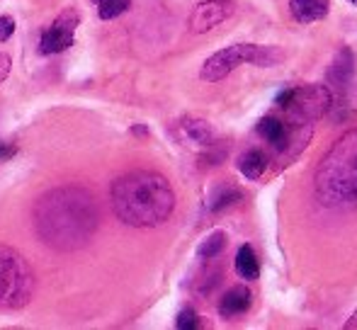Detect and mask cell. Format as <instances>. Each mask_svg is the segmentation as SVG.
<instances>
[{
	"instance_id": "cell-18",
	"label": "cell",
	"mask_w": 357,
	"mask_h": 330,
	"mask_svg": "<svg viewBox=\"0 0 357 330\" xmlns=\"http://www.w3.org/2000/svg\"><path fill=\"white\" fill-rule=\"evenodd\" d=\"M13 34H15V19L10 15H3L0 17V42H8Z\"/></svg>"
},
{
	"instance_id": "cell-19",
	"label": "cell",
	"mask_w": 357,
	"mask_h": 330,
	"mask_svg": "<svg viewBox=\"0 0 357 330\" xmlns=\"http://www.w3.org/2000/svg\"><path fill=\"white\" fill-rule=\"evenodd\" d=\"M294 95H296V88H287V90H282V93H278L275 102H278L280 107H289V104L294 102Z\"/></svg>"
},
{
	"instance_id": "cell-8",
	"label": "cell",
	"mask_w": 357,
	"mask_h": 330,
	"mask_svg": "<svg viewBox=\"0 0 357 330\" xmlns=\"http://www.w3.org/2000/svg\"><path fill=\"white\" fill-rule=\"evenodd\" d=\"M175 139L190 148H212L216 141L214 127L202 117H183L175 122Z\"/></svg>"
},
{
	"instance_id": "cell-1",
	"label": "cell",
	"mask_w": 357,
	"mask_h": 330,
	"mask_svg": "<svg viewBox=\"0 0 357 330\" xmlns=\"http://www.w3.org/2000/svg\"><path fill=\"white\" fill-rule=\"evenodd\" d=\"M34 231L49 248L73 253L90 243L100 226V207L90 189L63 184L44 192L34 204Z\"/></svg>"
},
{
	"instance_id": "cell-21",
	"label": "cell",
	"mask_w": 357,
	"mask_h": 330,
	"mask_svg": "<svg viewBox=\"0 0 357 330\" xmlns=\"http://www.w3.org/2000/svg\"><path fill=\"white\" fill-rule=\"evenodd\" d=\"M15 153H17V148H15L13 143H3V141H0V161H8V158H13Z\"/></svg>"
},
{
	"instance_id": "cell-11",
	"label": "cell",
	"mask_w": 357,
	"mask_h": 330,
	"mask_svg": "<svg viewBox=\"0 0 357 330\" xmlns=\"http://www.w3.org/2000/svg\"><path fill=\"white\" fill-rule=\"evenodd\" d=\"M236 272H238L241 279H258L260 277V262H258V255H255V250L245 243V246L238 248V253H236Z\"/></svg>"
},
{
	"instance_id": "cell-10",
	"label": "cell",
	"mask_w": 357,
	"mask_h": 330,
	"mask_svg": "<svg viewBox=\"0 0 357 330\" xmlns=\"http://www.w3.org/2000/svg\"><path fill=\"white\" fill-rule=\"evenodd\" d=\"M331 10V0H289V13L296 22L301 24H311L319 22L328 15Z\"/></svg>"
},
{
	"instance_id": "cell-15",
	"label": "cell",
	"mask_w": 357,
	"mask_h": 330,
	"mask_svg": "<svg viewBox=\"0 0 357 330\" xmlns=\"http://www.w3.org/2000/svg\"><path fill=\"white\" fill-rule=\"evenodd\" d=\"M100 19H114L132 8V0H93Z\"/></svg>"
},
{
	"instance_id": "cell-17",
	"label": "cell",
	"mask_w": 357,
	"mask_h": 330,
	"mask_svg": "<svg viewBox=\"0 0 357 330\" xmlns=\"http://www.w3.org/2000/svg\"><path fill=\"white\" fill-rule=\"evenodd\" d=\"M175 328L178 330H197L199 328V316L195 308H183V311L178 313V318H175Z\"/></svg>"
},
{
	"instance_id": "cell-12",
	"label": "cell",
	"mask_w": 357,
	"mask_h": 330,
	"mask_svg": "<svg viewBox=\"0 0 357 330\" xmlns=\"http://www.w3.org/2000/svg\"><path fill=\"white\" fill-rule=\"evenodd\" d=\"M241 199H243V192L238 187H234V184H219V187H214L212 197H209V212L214 214L224 212V209L238 204Z\"/></svg>"
},
{
	"instance_id": "cell-16",
	"label": "cell",
	"mask_w": 357,
	"mask_h": 330,
	"mask_svg": "<svg viewBox=\"0 0 357 330\" xmlns=\"http://www.w3.org/2000/svg\"><path fill=\"white\" fill-rule=\"evenodd\" d=\"M226 246V233L224 231H214V233H209L207 238H204L202 243H199V248H197V258L199 260H214L216 255L224 250Z\"/></svg>"
},
{
	"instance_id": "cell-6",
	"label": "cell",
	"mask_w": 357,
	"mask_h": 330,
	"mask_svg": "<svg viewBox=\"0 0 357 330\" xmlns=\"http://www.w3.org/2000/svg\"><path fill=\"white\" fill-rule=\"evenodd\" d=\"M80 17L75 10H66L52 22V27L42 34L39 39V54L42 56H54V54H63L66 49L73 47L75 42V27H78Z\"/></svg>"
},
{
	"instance_id": "cell-7",
	"label": "cell",
	"mask_w": 357,
	"mask_h": 330,
	"mask_svg": "<svg viewBox=\"0 0 357 330\" xmlns=\"http://www.w3.org/2000/svg\"><path fill=\"white\" fill-rule=\"evenodd\" d=\"M234 13H236L234 0H204V3L195 5V10L190 13L188 27L192 34L212 32L214 27H219L226 19L234 17Z\"/></svg>"
},
{
	"instance_id": "cell-5",
	"label": "cell",
	"mask_w": 357,
	"mask_h": 330,
	"mask_svg": "<svg viewBox=\"0 0 357 330\" xmlns=\"http://www.w3.org/2000/svg\"><path fill=\"white\" fill-rule=\"evenodd\" d=\"M34 294V272L15 248L0 243V311L27 306Z\"/></svg>"
},
{
	"instance_id": "cell-20",
	"label": "cell",
	"mask_w": 357,
	"mask_h": 330,
	"mask_svg": "<svg viewBox=\"0 0 357 330\" xmlns=\"http://www.w3.org/2000/svg\"><path fill=\"white\" fill-rule=\"evenodd\" d=\"M10 71H13V61H10L8 54L0 52V83H3L5 78L10 76Z\"/></svg>"
},
{
	"instance_id": "cell-3",
	"label": "cell",
	"mask_w": 357,
	"mask_h": 330,
	"mask_svg": "<svg viewBox=\"0 0 357 330\" xmlns=\"http://www.w3.org/2000/svg\"><path fill=\"white\" fill-rule=\"evenodd\" d=\"M316 194L326 207L357 204V129L343 134L316 168Z\"/></svg>"
},
{
	"instance_id": "cell-9",
	"label": "cell",
	"mask_w": 357,
	"mask_h": 330,
	"mask_svg": "<svg viewBox=\"0 0 357 330\" xmlns=\"http://www.w3.org/2000/svg\"><path fill=\"white\" fill-rule=\"evenodd\" d=\"M250 304H253V294H250V289L231 287L229 292L224 294V299L219 301V316L221 318L243 316V313L250 308Z\"/></svg>"
},
{
	"instance_id": "cell-14",
	"label": "cell",
	"mask_w": 357,
	"mask_h": 330,
	"mask_svg": "<svg viewBox=\"0 0 357 330\" xmlns=\"http://www.w3.org/2000/svg\"><path fill=\"white\" fill-rule=\"evenodd\" d=\"M258 134L263 139H268L273 146L282 148L287 141V127L284 122H280L278 117H263L258 122Z\"/></svg>"
},
{
	"instance_id": "cell-4",
	"label": "cell",
	"mask_w": 357,
	"mask_h": 330,
	"mask_svg": "<svg viewBox=\"0 0 357 330\" xmlns=\"http://www.w3.org/2000/svg\"><path fill=\"white\" fill-rule=\"evenodd\" d=\"M282 58H284V54L275 47H263V44H231V47L212 54V56L202 63L199 78L207 83H219V81H224L226 76H231L236 68L245 66V63L270 68L282 61Z\"/></svg>"
},
{
	"instance_id": "cell-22",
	"label": "cell",
	"mask_w": 357,
	"mask_h": 330,
	"mask_svg": "<svg viewBox=\"0 0 357 330\" xmlns=\"http://www.w3.org/2000/svg\"><path fill=\"white\" fill-rule=\"evenodd\" d=\"M345 328H357V311L353 313V318H350V321L345 323Z\"/></svg>"
},
{
	"instance_id": "cell-13",
	"label": "cell",
	"mask_w": 357,
	"mask_h": 330,
	"mask_svg": "<svg viewBox=\"0 0 357 330\" xmlns=\"http://www.w3.org/2000/svg\"><path fill=\"white\" fill-rule=\"evenodd\" d=\"M238 170L248 180H258V178H263V173L268 170V158H265L263 151H255V148H253V151H248V153H243V156H241Z\"/></svg>"
},
{
	"instance_id": "cell-23",
	"label": "cell",
	"mask_w": 357,
	"mask_h": 330,
	"mask_svg": "<svg viewBox=\"0 0 357 330\" xmlns=\"http://www.w3.org/2000/svg\"><path fill=\"white\" fill-rule=\"evenodd\" d=\"M350 3H353V5H357V0H350Z\"/></svg>"
},
{
	"instance_id": "cell-2",
	"label": "cell",
	"mask_w": 357,
	"mask_h": 330,
	"mask_svg": "<svg viewBox=\"0 0 357 330\" xmlns=\"http://www.w3.org/2000/svg\"><path fill=\"white\" fill-rule=\"evenodd\" d=\"M109 194L117 219L134 228L160 226L175 209V192L168 178L153 170H132L119 175Z\"/></svg>"
}]
</instances>
